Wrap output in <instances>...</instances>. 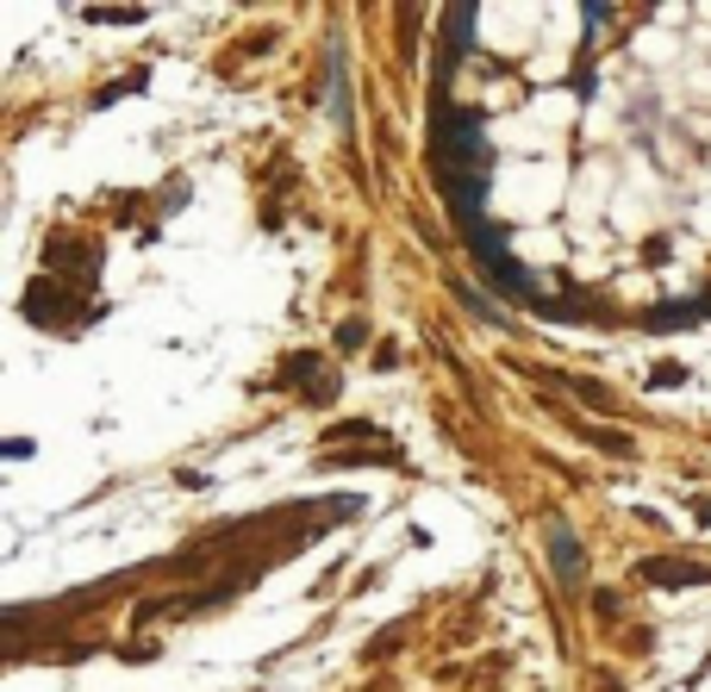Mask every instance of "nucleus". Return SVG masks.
I'll use <instances>...</instances> for the list:
<instances>
[{"mask_svg": "<svg viewBox=\"0 0 711 692\" xmlns=\"http://www.w3.org/2000/svg\"><path fill=\"white\" fill-rule=\"evenodd\" d=\"M487 132L481 113H443L437 107V144H431V163H437V181H456V175H487Z\"/></svg>", "mask_w": 711, "mask_h": 692, "instance_id": "1", "label": "nucleus"}, {"mask_svg": "<svg viewBox=\"0 0 711 692\" xmlns=\"http://www.w3.org/2000/svg\"><path fill=\"white\" fill-rule=\"evenodd\" d=\"M468 250L481 256V269L493 275V288H500V293H512V300H519V306H531V312L543 306L537 281H531V275L519 269V256H512V244H506V237H493V225L468 231Z\"/></svg>", "mask_w": 711, "mask_h": 692, "instance_id": "2", "label": "nucleus"}, {"mask_svg": "<svg viewBox=\"0 0 711 692\" xmlns=\"http://www.w3.org/2000/svg\"><path fill=\"white\" fill-rule=\"evenodd\" d=\"M636 580H643V587H711V568H699V561H674V556H655V561H636Z\"/></svg>", "mask_w": 711, "mask_h": 692, "instance_id": "3", "label": "nucleus"}, {"mask_svg": "<svg viewBox=\"0 0 711 692\" xmlns=\"http://www.w3.org/2000/svg\"><path fill=\"white\" fill-rule=\"evenodd\" d=\"M549 561H556L562 587H575V580L587 574V561H580V543H575V531H568V524H549Z\"/></svg>", "mask_w": 711, "mask_h": 692, "instance_id": "4", "label": "nucleus"}, {"mask_svg": "<svg viewBox=\"0 0 711 692\" xmlns=\"http://www.w3.org/2000/svg\"><path fill=\"white\" fill-rule=\"evenodd\" d=\"M475 20H481V13H475V7H456V13H449V20H443V63H456L462 51H468V44H475Z\"/></svg>", "mask_w": 711, "mask_h": 692, "instance_id": "5", "label": "nucleus"}, {"mask_svg": "<svg viewBox=\"0 0 711 692\" xmlns=\"http://www.w3.org/2000/svg\"><path fill=\"white\" fill-rule=\"evenodd\" d=\"M680 381H687V368H680V362H655L649 368V387H662V393H668V387H680Z\"/></svg>", "mask_w": 711, "mask_h": 692, "instance_id": "6", "label": "nucleus"}, {"mask_svg": "<svg viewBox=\"0 0 711 692\" xmlns=\"http://www.w3.org/2000/svg\"><path fill=\"white\" fill-rule=\"evenodd\" d=\"M88 20H113V25H137L144 20V7H95Z\"/></svg>", "mask_w": 711, "mask_h": 692, "instance_id": "7", "label": "nucleus"}, {"mask_svg": "<svg viewBox=\"0 0 711 692\" xmlns=\"http://www.w3.org/2000/svg\"><path fill=\"white\" fill-rule=\"evenodd\" d=\"M363 344H368V325H363V319L337 325V349H363Z\"/></svg>", "mask_w": 711, "mask_h": 692, "instance_id": "8", "label": "nucleus"}, {"mask_svg": "<svg viewBox=\"0 0 711 692\" xmlns=\"http://www.w3.org/2000/svg\"><path fill=\"white\" fill-rule=\"evenodd\" d=\"M587 437H593V443H606L612 456H631V437H618V431H587Z\"/></svg>", "mask_w": 711, "mask_h": 692, "instance_id": "9", "label": "nucleus"}, {"mask_svg": "<svg viewBox=\"0 0 711 692\" xmlns=\"http://www.w3.org/2000/svg\"><path fill=\"white\" fill-rule=\"evenodd\" d=\"M692 518H699V524H711V500H692Z\"/></svg>", "mask_w": 711, "mask_h": 692, "instance_id": "10", "label": "nucleus"}]
</instances>
